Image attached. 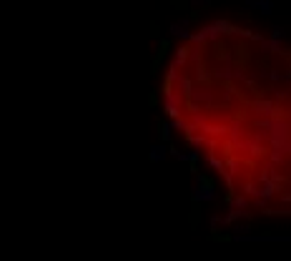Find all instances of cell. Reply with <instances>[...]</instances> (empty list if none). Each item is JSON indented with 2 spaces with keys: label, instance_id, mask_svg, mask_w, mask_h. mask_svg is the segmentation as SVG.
I'll return each instance as SVG.
<instances>
[{
  "label": "cell",
  "instance_id": "6da1fadb",
  "mask_svg": "<svg viewBox=\"0 0 291 261\" xmlns=\"http://www.w3.org/2000/svg\"><path fill=\"white\" fill-rule=\"evenodd\" d=\"M216 199H218L216 186H213L206 176H201V178H198V186L193 188V201H198V204H211V201H216Z\"/></svg>",
  "mask_w": 291,
  "mask_h": 261
},
{
  "label": "cell",
  "instance_id": "7a4b0ae2",
  "mask_svg": "<svg viewBox=\"0 0 291 261\" xmlns=\"http://www.w3.org/2000/svg\"><path fill=\"white\" fill-rule=\"evenodd\" d=\"M166 156H168V146H166V143H156V146H151V153H148V158H151L153 163L163 161Z\"/></svg>",
  "mask_w": 291,
  "mask_h": 261
},
{
  "label": "cell",
  "instance_id": "3957f363",
  "mask_svg": "<svg viewBox=\"0 0 291 261\" xmlns=\"http://www.w3.org/2000/svg\"><path fill=\"white\" fill-rule=\"evenodd\" d=\"M231 209L234 211H241V214H251L249 211V201H246V196H234V199H231Z\"/></svg>",
  "mask_w": 291,
  "mask_h": 261
},
{
  "label": "cell",
  "instance_id": "277c9868",
  "mask_svg": "<svg viewBox=\"0 0 291 261\" xmlns=\"http://www.w3.org/2000/svg\"><path fill=\"white\" fill-rule=\"evenodd\" d=\"M161 138H163V141L171 138V123H163V126H161Z\"/></svg>",
  "mask_w": 291,
  "mask_h": 261
}]
</instances>
